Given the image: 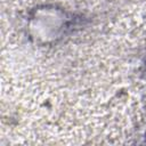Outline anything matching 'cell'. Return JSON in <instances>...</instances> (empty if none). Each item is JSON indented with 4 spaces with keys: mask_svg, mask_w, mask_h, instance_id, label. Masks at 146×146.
I'll list each match as a JSON object with an SVG mask.
<instances>
[{
    "mask_svg": "<svg viewBox=\"0 0 146 146\" xmlns=\"http://www.w3.org/2000/svg\"><path fill=\"white\" fill-rule=\"evenodd\" d=\"M78 19L74 14L57 6L35 7L29 14L27 33L35 43H54L72 32Z\"/></svg>",
    "mask_w": 146,
    "mask_h": 146,
    "instance_id": "obj_1",
    "label": "cell"
}]
</instances>
